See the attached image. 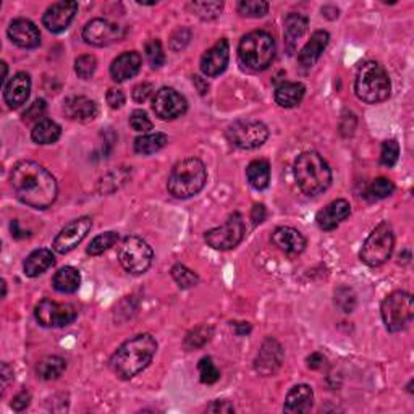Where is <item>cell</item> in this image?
<instances>
[{
  "instance_id": "obj_1",
  "label": "cell",
  "mask_w": 414,
  "mask_h": 414,
  "mask_svg": "<svg viewBox=\"0 0 414 414\" xmlns=\"http://www.w3.org/2000/svg\"><path fill=\"white\" fill-rule=\"evenodd\" d=\"M10 187L21 203L32 209H47L56 203L58 187L51 172L32 161L15 163L10 173Z\"/></svg>"
},
{
  "instance_id": "obj_2",
  "label": "cell",
  "mask_w": 414,
  "mask_h": 414,
  "mask_svg": "<svg viewBox=\"0 0 414 414\" xmlns=\"http://www.w3.org/2000/svg\"><path fill=\"white\" fill-rule=\"evenodd\" d=\"M157 351V341L151 334H139L118 346L111 359L113 374L130 380L149 366Z\"/></svg>"
},
{
  "instance_id": "obj_3",
  "label": "cell",
  "mask_w": 414,
  "mask_h": 414,
  "mask_svg": "<svg viewBox=\"0 0 414 414\" xmlns=\"http://www.w3.org/2000/svg\"><path fill=\"white\" fill-rule=\"evenodd\" d=\"M299 189L308 196H318L327 192L332 183L329 163L318 152L308 151L299 154L293 167Z\"/></svg>"
},
{
  "instance_id": "obj_4",
  "label": "cell",
  "mask_w": 414,
  "mask_h": 414,
  "mask_svg": "<svg viewBox=\"0 0 414 414\" xmlns=\"http://www.w3.org/2000/svg\"><path fill=\"white\" fill-rule=\"evenodd\" d=\"M207 170L204 162L196 157H189L178 162L172 168L167 182V189L173 198L189 199L206 187Z\"/></svg>"
},
{
  "instance_id": "obj_5",
  "label": "cell",
  "mask_w": 414,
  "mask_h": 414,
  "mask_svg": "<svg viewBox=\"0 0 414 414\" xmlns=\"http://www.w3.org/2000/svg\"><path fill=\"white\" fill-rule=\"evenodd\" d=\"M275 57V41L267 31H251L238 46V60L248 72H264Z\"/></svg>"
},
{
  "instance_id": "obj_6",
  "label": "cell",
  "mask_w": 414,
  "mask_h": 414,
  "mask_svg": "<svg viewBox=\"0 0 414 414\" xmlns=\"http://www.w3.org/2000/svg\"><path fill=\"white\" fill-rule=\"evenodd\" d=\"M355 92L359 101L366 104H380L390 97L391 83L389 73L379 62L369 60L358 70L355 80Z\"/></svg>"
},
{
  "instance_id": "obj_7",
  "label": "cell",
  "mask_w": 414,
  "mask_h": 414,
  "mask_svg": "<svg viewBox=\"0 0 414 414\" xmlns=\"http://www.w3.org/2000/svg\"><path fill=\"white\" fill-rule=\"evenodd\" d=\"M394 228H391L389 222H382L366 238L361 251H359V258L369 267H379L390 259L391 253H394Z\"/></svg>"
},
{
  "instance_id": "obj_8",
  "label": "cell",
  "mask_w": 414,
  "mask_h": 414,
  "mask_svg": "<svg viewBox=\"0 0 414 414\" xmlns=\"http://www.w3.org/2000/svg\"><path fill=\"white\" fill-rule=\"evenodd\" d=\"M384 324L391 334L405 330L414 318L413 296L408 291H394L384 299L380 306Z\"/></svg>"
},
{
  "instance_id": "obj_9",
  "label": "cell",
  "mask_w": 414,
  "mask_h": 414,
  "mask_svg": "<svg viewBox=\"0 0 414 414\" xmlns=\"http://www.w3.org/2000/svg\"><path fill=\"white\" fill-rule=\"evenodd\" d=\"M154 259L152 248L139 237L125 238L118 248V261L130 274L141 275L149 269Z\"/></svg>"
},
{
  "instance_id": "obj_10",
  "label": "cell",
  "mask_w": 414,
  "mask_h": 414,
  "mask_svg": "<svg viewBox=\"0 0 414 414\" xmlns=\"http://www.w3.org/2000/svg\"><path fill=\"white\" fill-rule=\"evenodd\" d=\"M228 143L238 149L251 151L263 146L269 138V128L259 120H238L227 128Z\"/></svg>"
},
{
  "instance_id": "obj_11",
  "label": "cell",
  "mask_w": 414,
  "mask_h": 414,
  "mask_svg": "<svg viewBox=\"0 0 414 414\" xmlns=\"http://www.w3.org/2000/svg\"><path fill=\"white\" fill-rule=\"evenodd\" d=\"M244 238V222L242 214H233L228 217V220L222 227L212 228L206 232L204 239L211 248L219 249V251H228V249L237 248Z\"/></svg>"
},
{
  "instance_id": "obj_12",
  "label": "cell",
  "mask_w": 414,
  "mask_h": 414,
  "mask_svg": "<svg viewBox=\"0 0 414 414\" xmlns=\"http://www.w3.org/2000/svg\"><path fill=\"white\" fill-rule=\"evenodd\" d=\"M36 320L42 327L47 329H58V327H67L75 322L78 310L73 304L68 303H57L54 299H42L36 304L34 308Z\"/></svg>"
},
{
  "instance_id": "obj_13",
  "label": "cell",
  "mask_w": 414,
  "mask_h": 414,
  "mask_svg": "<svg viewBox=\"0 0 414 414\" xmlns=\"http://www.w3.org/2000/svg\"><path fill=\"white\" fill-rule=\"evenodd\" d=\"M123 36L125 30L122 26L104 18L91 20L83 28L84 42L94 47H107L113 44V42L122 41Z\"/></svg>"
},
{
  "instance_id": "obj_14",
  "label": "cell",
  "mask_w": 414,
  "mask_h": 414,
  "mask_svg": "<svg viewBox=\"0 0 414 414\" xmlns=\"http://www.w3.org/2000/svg\"><path fill=\"white\" fill-rule=\"evenodd\" d=\"M152 111L161 120H175L188 111V102L173 88H161L152 97Z\"/></svg>"
},
{
  "instance_id": "obj_15",
  "label": "cell",
  "mask_w": 414,
  "mask_h": 414,
  "mask_svg": "<svg viewBox=\"0 0 414 414\" xmlns=\"http://www.w3.org/2000/svg\"><path fill=\"white\" fill-rule=\"evenodd\" d=\"M92 227V220L89 217H80L68 225H65L60 230L58 235L54 239V251L58 254H67L78 246L83 239L88 237V233Z\"/></svg>"
},
{
  "instance_id": "obj_16",
  "label": "cell",
  "mask_w": 414,
  "mask_h": 414,
  "mask_svg": "<svg viewBox=\"0 0 414 414\" xmlns=\"http://www.w3.org/2000/svg\"><path fill=\"white\" fill-rule=\"evenodd\" d=\"M76 12H78V2H57L52 4L51 7L46 10L44 16H42V23H44L46 28L54 32V34H58V32H63L68 30L70 23H72Z\"/></svg>"
},
{
  "instance_id": "obj_17",
  "label": "cell",
  "mask_w": 414,
  "mask_h": 414,
  "mask_svg": "<svg viewBox=\"0 0 414 414\" xmlns=\"http://www.w3.org/2000/svg\"><path fill=\"white\" fill-rule=\"evenodd\" d=\"M283 358H285V353H283L280 343L274 339H267L254 359L256 372L265 375V377L274 375L282 368Z\"/></svg>"
},
{
  "instance_id": "obj_18",
  "label": "cell",
  "mask_w": 414,
  "mask_h": 414,
  "mask_svg": "<svg viewBox=\"0 0 414 414\" xmlns=\"http://www.w3.org/2000/svg\"><path fill=\"white\" fill-rule=\"evenodd\" d=\"M228 60H230V46L227 39H220L201 57V72L209 78L219 76L227 70Z\"/></svg>"
},
{
  "instance_id": "obj_19",
  "label": "cell",
  "mask_w": 414,
  "mask_h": 414,
  "mask_svg": "<svg viewBox=\"0 0 414 414\" xmlns=\"http://www.w3.org/2000/svg\"><path fill=\"white\" fill-rule=\"evenodd\" d=\"M8 37L15 46L21 49H34L41 44V32L30 20H13L8 26Z\"/></svg>"
},
{
  "instance_id": "obj_20",
  "label": "cell",
  "mask_w": 414,
  "mask_h": 414,
  "mask_svg": "<svg viewBox=\"0 0 414 414\" xmlns=\"http://www.w3.org/2000/svg\"><path fill=\"white\" fill-rule=\"evenodd\" d=\"M351 214V206L346 199H337L332 201L329 206L320 209L315 215V222L320 230L332 232L340 225L343 220H346Z\"/></svg>"
},
{
  "instance_id": "obj_21",
  "label": "cell",
  "mask_w": 414,
  "mask_h": 414,
  "mask_svg": "<svg viewBox=\"0 0 414 414\" xmlns=\"http://www.w3.org/2000/svg\"><path fill=\"white\" fill-rule=\"evenodd\" d=\"M31 94V78L28 73L20 72L5 84L4 99L10 108H18L30 99Z\"/></svg>"
},
{
  "instance_id": "obj_22",
  "label": "cell",
  "mask_w": 414,
  "mask_h": 414,
  "mask_svg": "<svg viewBox=\"0 0 414 414\" xmlns=\"http://www.w3.org/2000/svg\"><path fill=\"white\" fill-rule=\"evenodd\" d=\"M65 117H68L73 122H91L97 117L99 108L97 104L84 96H72L63 102Z\"/></svg>"
},
{
  "instance_id": "obj_23",
  "label": "cell",
  "mask_w": 414,
  "mask_h": 414,
  "mask_svg": "<svg viewBox=\"0 0 414 414\" xmlns=\"http://www.w3.org/2000/svg\"><path fill=\"white\" fill-rule=\"evenodd\" d=\"M272 243L285 254H299L306 248V238L293 227H279L272 233Z\"/></svg>"
},
{
  "instance_id": "obj_24",
  "label": "cell",
  "mask_w": 414,
  "mask_h": 414,
  "mask_svg": "<svg viewBox=\"0 0 414 414\" xmlns=\"http://www.w3.org/2000/svg\"><path fill=\"white\" fill-rule=\"evenodd\" d=\"M141 63H143V58H141L138 52L130 51L120 54L111 65V75L113 81L123 83V81L133 78V76L139 73Z\"/></svg>"
},
{
  "instance_id": "obj_25",
  "label": "cell",
  "mask_w": 414,
  "mask_h": 414,
  "mask_svg": "<svg viewBox=\"0 0 414 414\" xmlns=\"http://www.w3.org/2000/svg\"><path fill=\"white\" fill-rule=\"evenodd\" d=\"M330 34L327 31H315L310 39L306 42V46L301 49V52L298 54V63L299 67L308 70L310 67H314L315 62L322 56V52L325 51L327 44H329Z\"/></svg>"
},
{
  "instance_id": "obj_26",
  "label": "cell",
  "mask_w": 414,
  "mask_h": 414,
  "mask_svg": "<svg viewBox=\"0 0 414 414\" xmlns=\"http://www.w3.org/2000/svg\"><path fill=\"white\" fill-rule=\"evenodd\" d=\"M313 405H314L313 389L306 384H301V385H295L290 391H288L285 405H283V411L290 414L309 413Z\"/></svg>"
},
{
  "instance_id": "obj_27",
  "label": "cell",
  "mask_w": 414,
  "mask_h": 414,
  "mask_svg": "<svg viewBox=\"0 0 414 414\" xmlns=\"http://www.w3.org/2000/svg\"><path fill=\"white\" fill-rule=\"evenodd\" d=\"M54 264H56V258H54L52 251H49L46 248H41L32 251L28 258L25 259L23 272L26 277L36 279V277L44 274L47 269H51Z\"/></svg>"
},
{
  "instance_id": "obj_28",
  "label": "cell",
  "mask_w": 414,
  "mask_h": 414,
  "mask_svg": "<svg viewBox=\"0 0 414 414\" xmlns=\"http://www.w3.org/2000/svg\"><path fill=\"white\" fill-rule=\"evenodd\" d=\"M304 92H306V88H304L303 83H296V81H283L275 89V102L279 104L283 108H293L296 107L299 102L303 101Z\"/></svg>"
},
{
  "instance_id": "obj_29",
  "label": "cell",
  "mask_w": 414,
  "mask_h": 414,
  "mask_svg": "<svg viewBox=\"0 0 414 414\" xmlns=\"http://www.w3.org/2000/svg\"><path fill=\"white\" fill-rule=\"evenodd\" d=\"M306 31H308L306 16L301 15V13L287 15L285 30H283V34H285V42H287L288 51H293V47H295L299 37H301Z\"/></svg>"
},
{
  "instance_id": "obj_30",
  "label": "cell",
  "mask_w": 414,
  "mask_h": 414,
  "mask_svg": "<svg viewBox=\"0 0 414 414\" xmlns=\"http://www.w3.org/2000/svg\"><path fill=\"white\" fill-rule=\"evenodd\" d=\"M81 283V275L80 272L75 269V267H62L58 272H56L52 279V285L58 293H65V295H70V293H75L80 288Z\"/></svg>"
},
{
  "instance_id": "obj_31",
  "label": "cell",
  "mask_w": 414,
  "mask_h": 414,
  "mask_svg": "<svg viewBox=\"0 0 414 414\" xmlns=\"http://www.w3.org/2000/svg\"><path fill=\"white\" fill-rule=\"evenodd\" d=\"M62 134V128L54 120L44 118L34 125L31 132V138L37 144H54Z\"/></svg>"
},
{
  "instance_id": "obj_32",
  "label": "cell",
  "mask_w": 414,
  "mask_h": 414,
  "mask_svg": "<svg viewBox=\"0 0 414 414\" xmlns=\"http://www.w3.org/2000/svg\"><path fill=\"white\" fill-rule=\"evenodd\" d=\"M246 177L249 184L254 189H265L270 183V165L264 159L253 161L246 168Z\"/></svg>"
},
{
  "instance_id": "obj_33",
  "label": "cell",
  "mask_w": 414,
  "mask_h": 414,
  "mask_svg": "<svg viewBox=\"0 0 414 414\" xmlns=\"http://www.w3.org/2000/svg\"><path fill=\"white\" fill-rule=\"evenodd\" d=\"M168 143V136L163 133H149L134 139V152L141 156H151L163 149Z\"/></svg>"
},
{
  "instance_id": "obj_34",
  "label": "cell",
  "mask_w": 414,
  "mask_h": 414,
  "mask_svg": "<svg viewBox=\"0 0 414 414\" xmlns=\"http://www.w3.org/2000/svg\"><path fill=\"white\" fill-rule=\"evenodd\" d=\"M67 369V361L60 356L42 358L36 366V374L41 380H56Z\"/></svg>"
},
{
  "instance_id": "obj_35",
  "label": "cell",
  "mask_w": 414,
  "mask_h": 414,
  "mask_svg": "<svg viewBox=\"0 0 414 414\" xmlns=\"http://www.w3.org/2000/svg\"><path fill=\"white\" fill-rule=\"evenodd\" d=\"M394 192H395L394 182H391V180H389V178L379 177V178H375L374 182L368 187L366 198L370 201L385 199V198H389V196L394 194Z\"/></svg>"
},
{
  "instance_id": "obj_36",
  "label": "cell",
  "mask_w": 414,
  "mask_h": 414,
  "mask_svg": "<svg viewBox=\"0 0 414 414\" xmlns=\"http://www.w3.org/2000/svg\"><path fill=\"white\" fill-rule=\"evenodd\" d=\"M188 8L193 15L199 16L201 20H214L220 15L223 4L222 2H189Z\"/></svg>"
},
{
  "instance_id": "obj_37",
  "label": "cell",
  "mask_w": 414,
  "mask_h": 414,
  "mask_svg": "<svg viewBox=\"0 0 414 414\" xmlns=\"http://www.w3.org/2000/svg\"><path fill=\"white\" fill-rule=\"evenodd\" d=\"M117 242H118V233L106 232L92 239L88 249H86V253H88L89 256H101L106 253L108 248H112Z\"/></svg>"
},
{
  "instance_id": "obj_38",
  "label": "cell",
  "mask_w": 414,
  "mask_h": 414,
  "mask_svg": "<svg viewBox=\"0 0 414 414\" xmlns=\"http://www.w3.org/2000/svg\"><path fill=\"white\" fill-rule=\"evenodd\" d=\"M172 277L173 280L177 282V285L180 288H183V290H188V288L196 287L199 282L198 274H194L192 269H188V267H184L182 264H177L172 267Z\"/></svg>"
},
{
  "instance_id": "obj_39",
  "label": "cell",
  "mask_w": 414,
  "mask_h": 414,
  "mask_svg": "<svg viewBox=\"0 0 414 414\" xmlns=\"http://www.w3.org/2000/svg\"><path fill=\"white\" fill-rule=\"evenodd\" d=\"M269 12V4L263 0H242L238 4V13L246 18H259Z\"/></svg>"
},
{
  "instance_id": "obj_40",
  "label": "cell",
  "mask_w": 414,
  "mask_h": 414,
  "mask_svg": "<svg viewBox=\"0 0 414 414\" xmlns=\"http://www.w3.org/2000/svg\"><path fill=\"white\" fill-rule=\"evenodd\" d=\"M212 334H214V332H212L211 327L207 325L196 327L194 330H192L187 335V339H184V346H187L188 350H194V348L204 346L206 343L212 339Z\"/></svg>"
},
{
  "instance_id": "obj_41",
  "label": "cell",
  "mask_w": 414,
  "mask_h": 414,
  "mask_svg": "<svg viewBox=\"0 0 414 414\" xmlns=\"http://www.w3.org/2000/svg\"><path fill=\"white\" fill-rule=\"evenodd\" d=\"M198 369H199L201 382L206 384V385L215 384L217 380L220 379V370L217 369L215 363L212 361V358H209V356L201 359L199 364H198Z\"/></svg>"
},
{
  "instance_id": "obj_42",
  "label": "cell",
  "mask_w": 414,
  "mask_h": 414,
  "mask_svg": "<svg viewBox=\"0 0 414 414\" xmlns=\"http://www.w3.org/2000/svg\"><path fill=\"white\" fill-rule=\"evenodd\" d=\"M96 68H97V58L94 56H91V54L80 56L75 60V72L81 80H89L91 76L96 73Z\"/></svg>"
},
{
  "instance_id": "obj_43",
  "label": "cell",
  "mask_w": 414,
  "mask_h": 414,
  "mask_svg": "<svg viewBox=\"0 0 414 414\" xmlns=\"http://www.w3.org/2000/svg\"><path fill=\"white\" fill-rule=\"evenodd\" d=\"M400 157V144L395 139H387L382 143V151H380V163L384 167H394L399 162Z\"/></svg>"
},
{
  "instance_id": "obj_44",
  "label": "cell",
  "mask_w": 414,
  "mask_h": 414,
  "mask_svg": "<svg viewBox=\"0 0 414 414\" xmlns=\"http://www.w3.org/2000/svg\"><path fill=\"white\" fill-rule=\"evenodd\" d=\"M335 304L339 306L343 313L350 314L356 308V295L351 288L341 287L335 291Z\"/></svg>"
},
{
  "instance_id": "obj_45",
  "label": "cell",
  "mask_w": 414,
  "mask_h": 414,
  "mask_svg": "<svg viewBox=\"0 0 414 414\" xmlns=\"http://www.w3.org/2000/svg\"><path fill=\"white\" fill-rule=\"evenodd\" d=\"M144 51H146V57H148L152 68H161L162 65L165 63V54H163L161 41L151 39L148 44H146Z\"/></svg>"
},
{
  "instance_id": "obj_46",
  "label": "cell",
  "mask_w": 414,
  "mask_h": 414,
  "mask_svg": "<svg viewBox=\"0 0 414 414\" xmlns=\"http://www.w3.org/2000/svg\"><path fill=\"white\" fill-rule=\"evenodd\" d=\"M130 127L138 133H148L154 125H152L148 113L138 108V111H133L132 115H130Z\"/></svg>"
},
{
  "instance_id": "obj_47",
  "label": "cell",
  "mask_w": 414,
  "mask_h": 414,
  "mask_svg": "<svg viewBox=\"0 0 414 414\" xmlns=\"http://www.w3.org/2000/svg\"><path fill=\"white\" fill-rule=\"evenodd\" d=\"M46 101L42 99H37L31 104V106L26 108V112L23 113V120L26 123L30 122H41V120H44L42 117L46 115Z\"/></svg>"
},
{
  "instance_id": "obj_48",
  "label": "cell",
  "mask_w": 414,
  "mask_h": 414,
  "mask_svg": "<svg viewBox=\"0 0 414 414\" xmlns=\"http://www.w3.org/2000/svg\"><path fill=\"white\" fill-rule=\"evenodd\" d=\"M189 39H192V32H189L187 28L177 30L175 32H173V36H172V39H170V47L175 52L182 51V49L187 47Z\"/></svg>"
},
{
  "instance_id": "obj_49",
  "label": "cell",
  "mask_w": 414,
  "mask_h": 414,
  "mask_svg": "<svg viewBox=\"0 0 414 414\" xmlns=\"http://www.w3.org/2000/svg\"><path fill=\"white\" fill-rule=\"evenodd\" d=\"M152 94H154V86L151 83H139L133 88V99L138 104H144Z\"/></svg>"
},
{
  "instance_id": "obj_50",
  "label": "cell",
  "mask_w": 414,
  "mask_h": 414,
  "mask_svg": "<svg viewBox=\"0 0 414 414\" xmlns=\"http://www.w3.org/2000/svg\"><path fill=\"white\" fill-rule=\"evenodd\" d=\"M30 403H31V394L28 390H21L18 395L13 396L12 408H13V411L21 413L30 406Z\"/></svg>"
},
{
  "instance_id": "obj_51",
  "label": "cell",
  "mask_w": 414,
  "mask_h": 414,
  "mask_svg": "<svg viewBox=\"0 0 414 414\" xmlns=\"http://www.w3.org/2000/svg\"><path fill=\"white\" fill-rule=\"evenodd\" d=\"M107 104L112 108H122L123 104H125L123 91L118 89V88L108 89V92H107Z\"/></svg>"
},
{
  "instance_id": "obj_52",
  "label": "cell",
  "mask_w": 414,
  "mask_h": 414,
  "mask_svg": "<svg viewBox=\"0 0 414 414\" xmlns=\"http://www.w3.org/2000/svg\"><path fill=\"white\" fill-rule=\"evenodd\" d=\"M207 413H235V406L227 400H217L207 406Z\"/></svg>"
},
{
  "instance_id": "obj_53",
  "label": "cell",
  "mask_w": 414,
  "mask_h": 414,
  "mask_svg": "<svg viewBox=\"0 0 414 414\" xmlns=\"http://www.w3.org/2000/svg\"><path fill=\"white\" fill-rule=\"evenodd\" d=\"M327 364V358L322 355V353H313V355L308 356V368L309 369H322Z\"/></svg>"
},
{
  "instance_id": "obj_54",
  "label": "cell",
  "mask_w": 414,
  "mask_h": 414,
  "mask_svg": "<svg viewBox=\"0 0 414 414\" xmlns=\"http://www.w3.org/2000/svg\"><path fill=\"white\" fill-rule=\"evenodd\" d=\"M267 217V211L263 204H254L253 209H251V220L254 225H259V223H263Z\"/></svg>"
},
{
  "instance_id": "obj_55",
  "label": "cell",
  "mask_w": 414,
  "mask_h": 414,
  "mask_svg": "<svg viewBox=\"0 0 414 414\" xmlns=\"http://www.w3.org/2000/svg\"><path fill=\"white\" fill-rule=\"evenodd\" d=\"M10 380H13V369L7 363L2 364V394L7 390Z\"/></svg>"
},
{
  "instance_id": "obj_56",
  "label": "cell",
  "mask_w": 414,
  "mask_h": 414,
  "mask_svg": "<svg viewBox=\"0 0 414 414\" xmlns=\"http://www.w3.org/2000/svg\"><path fill=\"white\" fill-rule=\"evenodd\" d=\"M235 332H237V335H239V337L248 335L249 332H251V324H249V322H237L235 324Z\"/></svg>"
},
{
  "instance_id": "obj_57",
  "label": "cell",
  "mask_w": 414,
  "mask_h": 414,
  "mask_svg": "<svg viewBox=\"0 0 414 414\" xmlns=\"http://www.w3.org/2000/svg\"><path fill=\"white\" fill-rule=\"evenodd\" d=\"M193 81L199 86L201 94H206V91H207V88H209V86H203V83H201V76H193Z\"/></svg>"
},
{
  "instance_id": "obj_58",
  "label": "cell",
  "mask_w": 414,
  "mask_h": 414,
  "mask_svg": "<svg viewBox=\"0 0 414 414\" xmlns=\"http://www.w3.org/2000/svg\"><path fill=\"white\" fill-rule=\"evenodd\" d=\"M2 68H4V73H2V84H5V81H7V75H8V67H7V63L2 62Z\"/></svg>"
},
{
  "instance_id": "obj_59",
  "label": "cell",
  "mask_w": 414,
  "mask_h": 414,
  "mask_svg": "<svg viewBox=\"0 0 414 414\" xmlns=\"http://www.w3.org/2000/svg\"><path fill=\"white\" fill-rule=\"evenodd\" d=\"M2 288H4V293H2V296L5 298V296H7V282H5V280L2 282Z\"/></svg>"
}]
</instances>
